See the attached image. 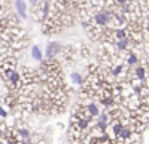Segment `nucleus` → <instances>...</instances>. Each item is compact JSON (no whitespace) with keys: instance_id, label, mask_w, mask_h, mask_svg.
<instances>
[{"instance_id":"obj_2","label":"nucleus","mask_w":149,"mask_h":144,"mask_svg":"<svg viewBox=\"0 0 149 144\" xmlns=\"http://www.w3.org/2000/svg\"><path fill=\"white\" fill-rule=\"evenodd\" d=\"M15 13L21 19H27V3L24 0H15Z\"/></svg>"},{"instance_id":"obj_4","label":"nucleus","mask_w":149,"mask_h":144,"mask_svg":"<svg viewBox=\"0 0 149 144\" xmlns=\"http://www.w3.org/2000/svg\"><path fill=\"white\" fill-rule=\"evenodd\" d=\"M123 144H143L141 133H138V131H133V133L130 134V136L127 138L125 141H123Z\"/></svg>"},{"instance_id":"obj_1","label":"nucleus","mask_w":149,"mask_h":144,"mask_svg":"<svg viewBox=\"0 0 149 144\" xmlns=\"http://www.w3.org/2000/svg\"><path fill=\"white\" fill-rule=\"evenodd\" d=\"M63 48L64 47L59 42H50L45 48V59H55L58 54H61Z\"/></svg>"},{"instance_id":"obj_5","label":"nucleus","mask_w":149,"mask_h":144,"mask_svg":"<svg viewBox=\"0 0 149 144\" xmlns=\"http://www.w3.org/2000/svg\"><path fill=\"white\" fill-rule=\"evenodd\" d=\"M71 80H72V83H75V85H84V82H85V77H82L79 72H72L71 74Z\"/></svg>"},{"instance_id":"obj_3","label":"nucleus","mask_w":149,"mask_h":144,"mask_svg":"<svg viewBox=\"0 0 149 144\" xmlns=\"http://www.w3.org/2000/svg\"><path fill=\"white\" fill-rule=\"evenodd\" d=\"M31 56H32V59L37 61V63H42L43 61V51L40 50L39 45H32V47H31Z\"/></svg>"}]
</instances>
